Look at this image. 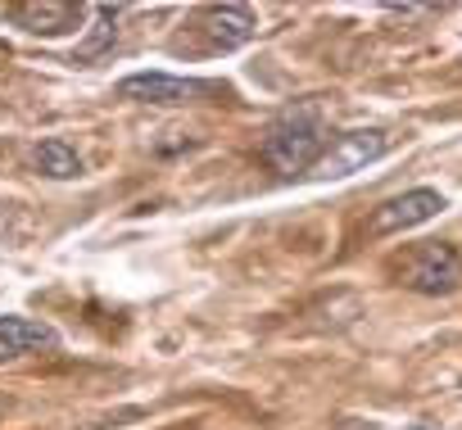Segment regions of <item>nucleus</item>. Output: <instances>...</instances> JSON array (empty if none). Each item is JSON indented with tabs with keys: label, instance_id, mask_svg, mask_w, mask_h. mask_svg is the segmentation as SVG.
<instances>
[{
	"label": "nucleus",
	"instance_id": "nucleus-11",
	"mask_svg": "<svg viewBox=\"0 0 462 430\" xmlns=\"http://www.w3.org/2000/svg\"><path fill=\"white\" fill-rule=\"evenodd\" d=\"M73 430H105L100 421H87V425H73Z\"/></svg>",
	"mask_w": 462,
	"mask_h": 430
},
{
	"label": "nucleus",
	"instance_id": "nucleus-9",
	"mask_svg": "<svg viewBox=\"0 0 462 430\" xmlns=\"http://www.w3.org/2000/svg\"><path fill=\"white\" fill-rule=\"evenodd\" d=\"M32 168H37L42 177H51V181H73V177L82 172V159H78V150H73L69 141L51 136V141H42V145L32 150Z\"/></svg>",
	"mask_w": 462,
	"mask_h": 430
},
{
	"label": "nucleus",
	"instance_id": "nucleus-4",
	"mask_svg": "<svg viewBox=\"0 0 462 430\" xmlns=\"http://www.w3.org/2000/svg\"><path fill=\"white\" fill-rule=\"evenodd\" d=\"M123 100H141V105H204L208 96H226L217 82H199V78H172V73H132L118 82Z\"/></svg>",
	"mask_w": 462,
	"mask_h": 430
},
{
	"label": "nucleus",
	"instance_id": "nucleus-10",
	"mask_svg": "<svg viewBox=\"0 0 462 430\" xmlns=\"http://www.w3.org/2000/svg\"><path fill=\"white\" fill-rule=\"evenodd\" d=\"M91 14H96V28H91V37L78 46V55H73V59H96V55L114 41V23H118V14H123V10H118V5H91Z\"/></svg>",
	"mask_w": 462,
	"mask_h": 430
},
{
	"label": "nucleus",
	"instance_id": "nucleus-2",
	"mask_svg": "<svg viewBox=\"0 0 462 430\" xmlns=\"http://www.w3.org/2000/svg\"><path fill=\"white\" fill-rule=\"evenodd\" d=\"M254 10L250 5H204L186 19V28L168 41L172 55H190V59H213V55H231L254 37Z\"/></svg>",
	"mask_w": 462,
	"mask_h": 430
},
{
	"label": "nucleus",
	"instance_id": "nucleus-6",
	"mask_svg": "<svg viewBox=\"0 0 462 430\" xmlns=\"http://www.w3.org/2000/svg\"><path fill=\"white\" fill-rule=\"evenodd\" d=\"M439 208H444V195H439V190H430V186L403 190V195L385 199V204L372 213L367 236H399V232H408V227H421V223H430Z\"/></svg>",
	"mask_w": 462,
	"mask_h": 430
},
{
	"label": "nucleus",
	"instance_id": "nucleus-5",
	"mask_svg": "<svg viewBox=\"0 0 462 430\" xmlns=\"http://www.w3.org/2000/svg\"><path fill=\"white\" fill-rule=\"evenodd\" d=\"M385 150H390V132H381V127L345 132V136H336V141L327 145V154L313 163V177H322V181H340V177H349V172L376 163Z\"/></svg>",
	"mask_w": 462,
	"mask_h": 430
},
{
	"label": "nucleus",
	"instance_id": "nucleus-1",
	"mask_svg": "<svg viewBox=\"0 0 462 430\" xmlns=\"http://www.w3.org/2000/svg\"><path fill=\"white\" fill-rule=\"evenodd\" d=\"M327 145H331L327 109H322L318 100H295L291 109H282V114L263 127L259 154H263V163H268L277 177H304V172H313V163L327 154Z\"/></svg>",
	"mask_w": 462,
	"mask_h": 430
},
{
	"label": "nucleus",
	"instance_id": "nucleus-7",
	"mask_svg": "<svg viewBox=\"0 0 462 430\" xmlns=\"http://www.w3.org/2000/svg\"><path fill=\"white\" fill-rule=\"evenodd\" d=\"M82 5H73V0H23V5H10L5 19L23 32H37V37H60L69 28L82 23Z\"/></svg>",
	"mask_w": 462,
	"mask_h": 430
},
{
	"label": "nucleus",
	"instance_id": "nucleus-8",
	"mask_svg": "<svg viewBox=\"0 0 462 430\" xmlns=\"http://www.w3.org/2000/svg\"><path fill=\"white\" fill-rule=\"evenodd\" d=\"M55 344H60V335L46 322H37V317H19V313L0 317V362L37 353V349H55Z\"/></svg>",
	"mask_w": 462,
	"mask_h": 430
},
{
	"label": "nucleus",
	"instance_id": "nucleus-3",
	"mask_svg": "<svg viewBox=\"0 0 462 430\" xmlns=\"http://www.w3.org/2000/svg\"><path fill=\"white\" fill-rule=\"evenodd\" d=\"M399 281H403L408 290H417V295H448V290H457V281H462V259H457V250L444 245V241L417 245V250L403 259Z\"/></svg>",
	"mask_w": 462,
	"mask_h": 430
}]
</instances>
